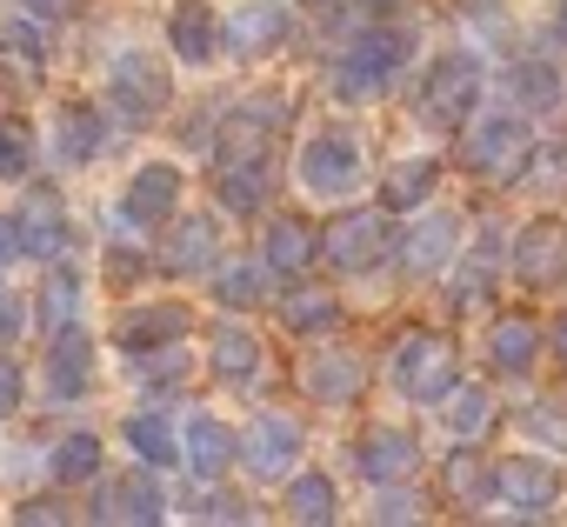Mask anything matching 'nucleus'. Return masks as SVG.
<instances>
[{
  "mask_svg": "<svg viewBox=\"0 0 567 527\" xmlns=\"http://www.w3.org/2000/svg\"><path fill=\"white\" fill-rule=\"evenodd\" d=\"M494 494L520 514H547L560 500V474L534 454H507V461H494Z\"/></svg>",
  "mask_w": 567,
  "mask_h": 527,
  "instance_id": "obj_12",
  "label": "nucleus"
},
{
  "mask_svg": "<svg viewBox=\"0 0 567 527\" xmlns=\"http://www.w3.org/2000/svg\"><path fill=\"white\" fill-rule=\"evenodd\" d=\"M301 388H308L321 407H348V401H361L368 368H361V354H354V348H321V354H308Z\"/></svg>",
  "mask_w": 567,
  "mask_h": 527,
  "instance_id": "obj_14",
  "label": "nucleus"
},
{
  "mask_svg": "<svg viewBox=\"0 0 567 527\" xmlns=\"http://www.w3.org/2000/svg\"><path fill=\"white\" fill-rule=\"evenodd\" d=\"M554 348H560V361H567V314L554 321Z\"/></svg>",
  "mask_w": 567,
  "mask_h": 527,
  "instance_id": "obj_47",
  "label": "nucleus"
},
{
  "mask_svg": "<svg viewBox=\"0 0 567 527\" xmlns=\"http://www.w3.org/2000/svg\"><path fill=\"white\" fill-rule=\"evenodd\" d=\"M174 207H181V167L147 161V167L127 180V220H141V227H167Z\"/></svg>",
  "mask_w": 567,
  "mask_h": 527,
  "instance_id": "obj_20",
  "label": "nucleus"
},
{
  "mask_svg": "<svg viewBox=\"0 0 567 527\" xmlns=\"http://www.w3.org/2000/svg\"><path fill=\"white\" fill-rule=\"evenodd\" d=\"M161 514H167V500H161V480L154 474H121L94 500V520H161Z\"/></svg>",
  "mask_w": 567,
  "mask_h": 527,
  "instance_id": "obj_22",
  "label": "nucleus"
},
{
  "mask_svg": "<svg viewBox=\"0 0 567 527\" xmlns=\"http://www.w3.org/2000/svg\"><path fill=\"white\" fill-rule=\"evenodd\" d=\"M474 101H481V68L467 54H447L427 68V87H421V121L427 127H461L474 121Z\"/></svg>",
  "mask_w": 567,
  "mask_h": 527,
  "instance_id": "obj_6",
  "label": "nucleus"
},
{
  "mask_svg": "<svg viewBox=\"0 0 567 527\" xmlns=\"http://www.w3.org/2000/svg\"><path fill=\"white\" fill-rule=\"evenodd\" d=\"M447 421H454V441H481L494 427V394L487 388H454L447 394Z\"/></svg>",
  "mask_w": 567,
  "mask_h": 527,
  "instance_id": "obj_35",
  "label": "nucleus"
},
{
  "mask_svg": "<svg viewBox=\"0 0 567 527\" xmlns=\"http://www.w3.org/2000/svg\"><path fill=\"white\" fill-rule=\"evenodd\" d=\"M260 260H267L280 281H295V275H308L315 260H321V234L308 220H295V214H274L267 220V240H260Z\"/></svg>",
  "mask_w": 567,
  "mask_h": 527,
  "instance_id": "obj_18",
  "label": "nucleus"
},
{
  "mask_svg": "<svg viewBox=\"0 0 567 527\" xmlns=\"http://www.w3.org/2000/svg\"><path fill=\"white\" fill-rule=\"evenodd\" d=\"M74 314H81V281L74 275H48V288L34 301V328L41 334H61V328H74Z\"/></svg>",
  "mask_w": 567,
  "mask_h": 527,
  "instance_id": "obj_32",
  "label": "nucleus"
},
{
  "mask_svg": "<svg viewBox=\"0 0 567 527\" xmlns=\"http://www.w3.org/2000/svg\"><path fill=\"white\" fill-rule=\"evenodd\" d=\"M514 281L534 288V294L567 281V227H560V220H534V227L514 240Z\"/></svg>",
  "mask_w": 567,
  "mask_h": 527,
  "instance_id": "obj_9",
  "label": "nucleus"
},
{
  "mask_svg": "<svg viewBox=\"0 0 567 527\" xmlns=\"http://www.w3.org/2000/svg\"><path fill=\"white\" fill-rule=\"evenodd\" d=\"M280 41H288V14H280L274 0H254V8H234V14L220 21V48H227L234 61H260V54H274Z\"/></svg>",
  "mask_w": 567,
  "mask_h": 527,
  "instance_id": "obj_13",
  "label": "nucleus"
},
{
  "mask_svg": "<svg viewBox=\"0 0 567 527\" xmlns=\"http://www.w3.org/2000/svg\"><path fill=\"white\" fill-rule=\"evenodd\" d=\"M14 334H21V301H14L8 288H0V348H8Z\"/></svg>",
  "mask_w": 567,
  "mask_h": 527,
  "instance_id": "obj_45",
  "label": "nucleus"
},
{
  "mask_svg": "<svg viewBox=\"0 0 567 527\" xmlns=\"http://www.w3.org/2000/svg\"><path fill=\"white\" fill-rule=\"evenodd\" d=\"M107 101H114L121 121H141L147 127V121H161L174 107V81H167V68L154 54H121L114 74H107Z\"/></svg>",
  "mask_w": 567,
  "mask_h": 527,
  "instance_id": "obj_5",
  "label": "nucleus"
},
{
  "mask_svg": "<svg viewBox=\"0 0 567 527\" xmlns=\"http://www.w3.org/2000/svg\"><path fill=\"white\" fill-rule=\"evenodd\" d=\"M240 461H247V474L254 480H280L295 461H301V421L295 414H254L247 421V434H240Z\"/></svg>",
  "mask_w": 567,
  "mask_h": 527,
  "instance_id": "obj_8",
  "label": "nucleus"
},
{
  "mask_svg": "<svg viewBox=\"0 0 567 527\" xmlns=\"http://www.w3.org/2000/svg\"><path fill=\"white\" fill-rule=\"evenodd\" d=\"M101 154V114L87 101L61 107V161H94Z\"/></svg>",
  "mask_w": 567,
  "mask_h": 527,
  "instance_id": "obj_33",
  "label": "nucleus"
},
{
  "mask_svg": "<svg viewBox=\"0 0 567 527\" xmlns=\"http://www.w3.org/2000/svg\"><path fill=\"white\" fill-rule=\"evenodd\" d=\"M388 247H394V220H388V207L341 214V220L321 234V260H328L334 275H368V268H381Z\"/></svg>",
  "mask_w": 567,
  "mask_h": 527,
  "instance_id": "obj_4",
  "label": "nucleus"
},
{
  "mask_svg": "<svg viewBox=\"0 0 567 527\" xmlns=\"http://www.w3.org/2000/svg\"><path fill=\"white\" fill-rule=\"evenodd\" d=\"M394 388H401L408 401H421V407L447 401V394L461 388V354H454V341H447V334H408L401 354H394Z\"/></svg>",
  "mask_w": 567,
  "mask_h": 527,
  "instance_id": "obj_3",
  "label": "nucleus"
},
{
  "mask_svg": "<svg viewBox=\"0 0 567 527\" xmlns=\"http://www.w3.org/2000/svg\"><path fill=\"white\" fill-rule=\"evenodd\" d=\"M280 328L288 334H334L341 308H334L328 288H295V294H280Z\"/></svg>",
  "mask_w": 567,
  "mask_h": 527,
  "instance_id": "obj_27",
  "label": "nucleus"
},
{
  "mask_svg": "<svg viewBox=\"0 0 567 527\" xmlns=\"http://www.w3.org/2000/svg\"><path fill=\"white\" fill-rule=\"evenodd\" d=\"M127 447H134V461H147V467H174L181 461V441H174V427L147 407V414H127Z\"/></svg>",
  "mask_w": 567,
  "mask_h": 527,
  "instance_id": "obj_29",
  "label": "nucleus"
},
{
  "mask_svg": "<svg viewBox=\"0 0 567 527\" xmlns=\"http://www.w3.org/2000/svg\"><path fill=\"white\" fill-rule=\"evenodd\" d=\"M527 161H534V134L520 127V121H467V134H461V167L474 174V180H520L527 174Z\"/></svg>",
  "mask_w": 567,
  "mask_h": 527,
  "instance_id": "obj_2",
  "label": "nucleus"
},
{
  "mask_svg": "<svg viewBox=\"0 0 567 527\" xmlns=\"http://www.w3.org/2000/svg\"><path fill=\"white\" fill-rule=\"evenodd\" d=\"M167 41H174V54H181L187 68H200V61H214V48H220V14L200 8V0H181V8L167 14Z\"/></svg>",
  "mask_w": 567,
  "mask_h": 527,
  "instance_id": "obj_23",
  "label": "nucleus"
},
{
  "mask_svg": "<svg viewBox=\"0 0 567 527\" xmlns=\"http://www.w3.org/2000/svg\"><path fill=\"white\" fill-rule=\"evenodd\" d=\"M214 194H220L227 214H260V200H267V167H260V161H220Z\"/></svg>",
  "mask_w": 567,
  "mask_h": 527,
  "instance_id": "obj_28",
  "label": "nucleus"
},
{
  "mask_svg": "<svg viewBox=\"0 0 567 527\" xmlns=\"http://www.w3.org/2000/svg\"><path fill=\"white\" fill-rule=\"evenodd\" d=\"M214 260H220V227H214L207 214L167 227V240H161V268H167V275H207Z\"/></svg>",
  "mask_w": 567,
  "mask_h": 527,
  "instance_id": "obj_19",
  "label": "nucleus"
},
{
  "mask_svg": "<svg viewBox=\"0 0 567 527\" xmlns=\"http://www.w3.org/2000/svg\"><path fill=\"white\" fill-rule=\"evenodd\" d=\"M14 514H21V520H61V507H54V500H21Z\"/></svg>",
  "mask_w": 567,
  "mask_h": 527,
  "instance_id": "obj_46",
  "label": "nucleus"
},
{
  "mask_svg": "<svg viewBox=\"0 0 567 527\" xmlns=\"http://www.w3.org/2000/svg\"><path fill=\"white\" fill-rule=\"evenodd\" d=\"M408 54H414V28H368L354 48H341V61H334V94H341V101H381V94L401 81Z\"/></svg>",
  "mask_w": 567,
  "mask_h": 527,
  "instance_id": "obj_1",
  "label": "nucleus"
},
{
  "mask_svg": "<svg viewBox=\"0 0 567 527\" xmlns=\"http://www.w3.org/2000/svg\"><path fill=\"white\" fill-rule=\"evenodd\" d=\"M527 427H534V434H547L554 447H567V414H560L554 401H547V407H534V414H527Z\"/></svg>",
  "mask_w": 567,
  "mask_h": 527,
  "instance_id": "obj_40",
  "label": "nucleus"
},
{
  "mask_svg": "<svg viewBox=\"0 0 567 527\" xmlns=\"http://www.w3.org/2000/svg\"><path fill=\"white\" fill-rule=\"evenodd\" d=\"M354 467L374 480V487H401L421 474V441L401 434V427H368L361 447H354Z\"/></svg>",
  "mask_w": 567,
  "mask_h": 527,
  "instance_id": "obj_10",
  "label": "nucleus"
},
{
  "mask_svg": "<svg viewBox=\"0 0 567 527\" xmlns=\"http://www.w3.org/2000/svg\"><path fill=\"white\" fill-rule=\"evenodd\" d=\"M267 275H274L267 260H227V268L214 260V301L234 308V314H240V308H260V301H267Z\"/></svg>",
  "mask_w": 567,
  "mask_h": 527,
  "instance_id": "obj_26",
  "label": "nucleus"
},
{
  "mask_svg": "<svg viewBox=\"0 0 567 527\" xmlns=\"http://www.w3.org/2000/svg\"><path fill=\"white\" fill-rule=\"evenodd\" d=\"M134 275H141V260L114 247V254H107V281H114V288H134Z\"/></svg>",
  "mask_w": 567,
  "mask_h": 527,
  "instance_id": "obj_44",
  "label": "nucleus"
},
{
  "mask_svg": "<svg viewBox=\"0 0 567 527\" xmlns=\"http://www.w3.org/2000/svg\"><path fill=\"white\" fill-rule=\"evenodd\" d=\"M28 167H34V154H28V134L0 121V180H21Z\"/></svg>",
  "mask_w": 567,
  "mask_h": 527,
  "instance_id": "obj_38",
  "label": "nucleus"
},
{
  "mask_svg": "<svg viewBox=\"0 0 567 527\" xmlns=\"http://www.w3.org/2000/svg\"><path fill=\"white\" fill-rule=\"evenodd\" d=\"M101 474V434H61V447H54V480L61 487H81V480H94Z\"/></svg>",
  "mask_w": 567,
  "mask_h": 527,
  "instance_id": "obj_34",
  "label": "nucleus"
},
{
  "mask_svg": "<svg viewBox=\"0 0 567 527\" xmlns=\"http://www.w3.org/2000/svg\"><path fill=\"white\" fill-rule=\"evenodd\" d=\"M514 81H520V94H527V101H540V107H547V101H554V94H560V81H554V74H547V68H540V74H534V68H520V74H514Z\"/></svg>",
  "mask_w": 567,
  "mask_h": 527,
  "instance_id": "obj_41",
  "label": "nucleus"
},
{
  "mask_svg": "<svg viewBox=\"0 0 567 527\" xmlns=\"http://www.w3.org/2000/svg\"><path fill=\"white\" fill-rule=\"evenodd\" d=\"M48 388H54V401H81L94 388V341L81 321L48 334Z\"/></svg>",
  "mask_w": 567,
  "mask_h": 527,
  "instance_id": "obj_15",
  "label": "nucleus"
},
{
  "mask_svg": "<svg viewBox=\"0 0 567 527\" xmlns=\"http://www.w3.org/2000/svg\"><path fill=\"white\" fill-rule=\"evenodd\" d=\"M0 61H8V68H21V74H34V68L48 61V48H41L34 21H8V28H0Z\"/></svg>",
  "mask_w": 567,
  "mask_h": 527,
  "instance_id": "obj_37",
  "label": "nucleus"
},
{
  "mask_svg": "<svg viewBox=\"0 0 567 527\" xmlns=\"http://www.w3.org/2000/svg\"><path fill=\"white\" fill-rule=\"evenodd\" d=\"M21 247L34 254V260H54L61 247H68V207H61V187H34L28 194V207H21Z\"/></svg>",
  "mask_w": 567,
  "mask_h": 527,
  "instance_id": "obj_21",
  "label": "nucleus"
},
{
  "mask_svg": "<svg viewBox=\"0 0 567 527\" xmlns=\"http://www.w3.org/2000/svg\"><path fill=\"white\" fill-rule=\"evenodd\" d=\"M21 388H28L21 361H14V354H0V414H14V407H21Z\"/></svg>",
  "mask_w": 567,
  "mask_h": 527,
  "instance_id": "obj_39",
  "label": "nucleus"
},
{
  "mask_svg": "<svg viewBox=\"0 0 567 527\" xmlns=\"http://www.w3.org/2000/svg\"><path fill=\"white\" fill-rule=\"evenodd\" d=\"M361 180H368V161H361V147H354L348 134H315V141L301 147V187H308V194L341 200V194H354Z\"/></svg>",
  "mask_w": 567,
  "mask_h": 527,
  "instance_id": "obj_7",
  "label": "nucleus"
},
{
  "mask_svg": "<svg viewBox=\"0 0 567 527\" xmlns=\"http://www.w3.org/2000/svg\"><path fill=\"white\" fill-rule=\"evenodd\" d=\"M441 480H447V494H454V507H481V500L494 494V467H487V454H481L474 441H461V447L447 454V467H441Z\"/></svg>",
  "mask_w": 567,
  "mask_h": 527,
  "instance_id": "obj_25",
  "label": "nucleus"
},
{
  "mask_svg": "<svg viewBox=\"0 0 567 527\" xmlns=\"http://www.w3.org/2000/svg\"><path fill=\"white\" fill-rule=\"evenodd\" d=\"M181 334H194V314H187V301H141V308H127V314L114 321V341H121L127 354L167 348V341H181Z\"/></svg>",
  "mask_w": 567,
  "mask_h": 527,
  "instance_id": "obj_11",
  "label": "nucleus"
},
{
  "mask_svg": "<svg viewBox=\"0 0 567 527\" xmlns=\"http://www.w3.org/2000/svg\"><path fill=\"white\" fill-rule=\"evenodd\" d=\"M534 348H540V328H534V321H520V314H514V321H501V328L487 334V361H494L501 374H520V368L534 361Z\"/></svg>",
  "mask_w": 567,
  "mask_h": 527,
  "instance_id": "obj_30",
  "label": "nucleus"
},
{
  "mask_svg": "<svg viewBox=\"0 0 567 527\" xmlns=\"http://www.w3.org/2000/svg\"><path fill=\"white\" fill-rule=\"evenodd\" d=\"M207 368H214L220 388H240V394H247V381L260 374V341H254L240 321H227V328L214 334V348H207Z\"/></svg>",
  "mask_w": 567,
  "mask_h": 527,
  "instance_id": "obj_24",
  "label": "nucleus"
},
{
  "mask_svg": "<svg viewBox=\"0 0 567 527\" xmlns=\"http://www.w3.org/2000/svg\"><path fill=\"white\" fill-rule=\"evenodd\" d=\"M454 247H461V220L454 214H427V220H414L401 234V268L414 281H427V275H441L447 260H454Z\"/></svg>",
  "mask_w": 567,
  "mask_h": 527,
  "instance_id": "obj_16",
  "label": "nucleus"
},
{
  "mask_svg": "<svg viewBox=\"0 0 567 527\" xmlns=\"http://www.w3.org/2000/svg\"><path fill=\"white\" fill-rule=\"evenodd\" d=\"M434 194V161H401L388 180H381V207L388 214H408V207H421Z\"/></svg>",
  "mask_w": 567,
  "mask_h": 527,
  "instance_id": "obj_31",
  "label": "nucleus"
},
{
  "mask_svg": "<svg viewBox=\"0 0 567 527\" xmlns=\"http://www.w3.org/2000/svg\"><path fill=\"white\" fill-rule=\"evenodd\" d=\"M14 254H28V247H21V220H8V214H0V275L14 268Z\"/></svg>",
  "mask_w": 567,
  "mask_h": 527,
  "instance_id": "obj_43",
  "label": "nucleus"
},
{
  "mask_svg": "<svg viewBox=\"0 0 567 527\" xmlns=\"http://www.w3.org/2000/svg\"><path fill=\"white\" fill-rule=\"evenodd\" d=\"M21 8H28L34 21H74V14H81V0H21Z\"/></svg>",
  "mask_w": 567,
  "mask_h": 527,
  "instance_id": "obj_42",
  "label": "nucleus"
},
{
  "mask_svg": "<svg viewBox=\"0 0 567 527\" xmlns=\"http://www.w3.org/2000/svg\"><path fill=\"white\" fill-rule=\"evenodd\" d=\"M181 461L200 474V480H220L234 461H240V434L214 414H187V434H181Z\"/></svg>",
  "mask_w": 567,
  "mask_h": 527,
  "instance_id": "obj_17",
  "label": "nucleus"
},
{
  "mask_svg": "<svg viewBox=\"0 0 567 527\" xmlns=\"http://www.w3.org/2000/svg\"><path fill=\"white\" fill-rule=\"evenodd\" d=\"M288 514H295V520H334V514H341L334 480H328V474H295V480H288Z\"/></svg>",
  "mask_w": 567,
  "mask_h": 527,
  "instance_id": "obj_36",
  "label": "nucleus"
}]
</instances>
